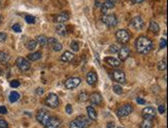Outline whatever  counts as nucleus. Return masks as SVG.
I'll return each instance as SVG.
<instances>
[{
  "instance_id": "44",
  "label": "nucleus",
  "mask_w": 168,
  "mask_h": 128,
  "mask_svg": "<svg viewBox=\"0 0 168 128\" xmlns=\"http://www.w3.org/2000/svg\"><path fill=\"white\" fill-rule=\"evenodd\" d=\"M109 49H111V52H118L119 49H120V48H119V47L116 46V44H113V45H111V48H109Z\"/></svg>"
},
{
  "instance_id": "4",
  "label": "nucleus",
  "mask_w": 168,
  "mask_h": 128,
  "mask_svg": "<svg viewBox=\"0 0 168 128\" xmlns=\"http://www.w3.org/2000/svg\"><path fill=\"white\" fill-rule=\"evenodd\" d=\"M101 21L105 26L109 28H113L118 25V19L115 15H103L101 17Z\"/></svg>"
},
{
  "instance_id": "35",
  "label": "nucleus",
  "mask_w": 168,
  "mask_h": 128,
  "mask_svg": "<svg viewBox=\"0 0 168 128\" xmlns=\"http://www.w3.org/2000/svg\"><path fill=\"white\" fill-rule=\"evenodd\" d=\"M25 20L28 24H32V25L35 24V17L33 15H26Z\"/></svg>"
},
{
  "instance_id": "13",
  "label": "nucleus",
  "mask_w": 168,
  "mask_h": 128,
  "mask_svg": "<svg viewBox=\"0 0 168 128\" xmlns=\"http://www.w3.org/2000/svg\"><path fill=\"white\" fill-rule=\"evenodd\" d=\"M61 125V121L57 118V117H51L50 120L48 121L44 127L46 128H59Z\"/></svg>"
},
{
  "instance_id": "18",
  "label": "nucleus",
  "mask_w": 168,
  "mask_h": 128,
  "mask_svg": "<svg viewBox=\"0 0 168 128\" xmlns=\"http://www.w3.org/2000/svg\"><path fill=\"white\" fill-rule=\"evenodd\" d=\"M73 58H74V55H73L72 52H70V51H65L63 55L60 57V60L65 62V63H70L73 60Z\"/></svg>"
},
{
  "instance_id": "27",
  "label": "nucleus",
  "mask_w": 168,
  "mask_h": 128,
  "mask_svg": "<svg viewBox=\"0 0 168 128\" xmlns=\"http://www.w3.org/2000/svg\"><path fill=\"white\" fill-rule=\"evenodd\" d=\"M36 46H37V42L33 39L29 40V41L26 43V47H27V49H29V50H34V49L36 48Z\"/></svg>"
},
{
  "instance_id": "7",
  "label": "nucleus",
  "mask_w": 168,
  "mask_h": 128,
  "mask_svg": "<svg viewBox=\"0 0 168 128\" xmlns=\"http://www.w3.org/2000/svg\"><path fill=\"white\" fill-rule=\"evenodd\" d=\"M132 112H133V107L130 104H126L119 108L118 111H116V115L119 117H126L130 115Z\"/></svg>"
},
{
  "instance_id": "34",
  "label": "nucleus",
  "mask_w": 168,
  "mask_h": 128,
  "mask_svg": "<svg viewBox=\"0 0 168 128\" xmlns=\"http://www.w3.org/2000/svg\"><path fill=\"white\" fill-rule=\"evenodd\" d=\"M70 47H71V49H72L73 51H75V52H77L78 50H80V45H78V43L77 41H72L71 42V44H70Z\"/></svg>"
},
{
  "instance_id": "46",
  "label": "nucleus",
  "mask_w": 168,
  "mask_h": 128,
  "mask_svg": "<svg viewBox=\"0 0 168 128\" xmlns=\"http://www.w3.org/2000/svg\"><path fill=\"white\" fill-rule=\"evenodd\" d=\"M106 127H107V128H115L116 125H115V123H113V121H111V122H107Z\"/></svg>"
},
{
  "instance_id": "29",
  "label": "nucleus",
  "mask_w": 168,
  "mask_h": 128,
  "mask_svg": "<svg viewBox=\"0 0 168 128\" xmlns=\"http://www.w3.org/2000/svg\"><path fill=\"white\" fill-rule=\"evenodd\" d=\"M153 121L152 120H143L140 123L139 128H153Z\"/></svg>"
},
{
  "instance_id": "14",
  "label": "nucleus",
  "mask_w": 168,
  "mask_h": 128,
  "mask_svg": "<svg viewBox=\"0 0 168 128\" xmlns=\"http://www.w3.org/2000/svg\"><path fill=\"white\" fill-rule=\"evenodd\" d=\"M130 49L128 48L127 46H123L121 47L120 49H119L118 53H119V57H120V60H127V58L129 57L130 55Z\"/></svg>"
},
{
  "instance_id": "51",
  "label": "nucleus",
  "mask_w": 168,
  "mask_h": 128,
  "mask_svg": "<svg viewBox=\"0 0 168 128\" xmlns=\"http://www.w3.org/2000/svg\"><path fill=\"white\" fill-rule=\"evenodd\" d=\"M1 74H2V70H1V68H0V76H1Z\"/></svg>"
},
{
  "instance_id": "32",
  "label": "nucleus",
  "mask_w": 168,
  "mask_h": 128,
  "mask_svg": "<svg viewBox=\"0 0 168 128\" xmlns=\"http://www.w3.org/2000/svg\"><path fill=\"white\" fill-rule=\"evenodd\" d=\"M113 92L116 93V94H122V93H123V88H122V86H120L119 84L113 85Z\"/></svg>"
},
{
  "instance_id": "47",
  "label": "nucleus",
  "mask_w": 168,
  "mask_h": 128,
  "mask_svg": "<svg viewBox=\"0 0 168 128\" xmlns=\"http://www.w3.org/2000/svg\"><path fill=\"white\" fill-rule=\"evenodd\" d=\"M137 100V103H138V104H139V105H145V100H143V98H140V97H138V98H137V100Z\"/></svg>"
},
{
  "instance_id": "5",
  "label": "nucleus",
  "mask_w": 168,
  "mask_h": 128,
  "mask_svg": "<svg viewBox=\"0 0 168 128\" xmlns=\"http://www.w3.org/2000/svg\"><path fill=\"white\" fill-rule=\"evenodd\" d=\"M116 38L120 43L125 44L130 40V34L127 30H124V29H121V30L116 31Z\"/></svg>"
},
{
  "instance_id": "45",
  "label": "nucleus",
  "mask_w": 168,
  "mask_h": 128,
  "mask_svg": "<svg viewBox=\"0 0 168 128\" xmlns=\"http://www.w3.org/2000/svg\"><path fill=\"white\" fill-rule=\"evenodd\" d=\"M158 111H159V113H160V114H164L165 113V105H159Z\"/></svg>"
},
{
  "instance_id": "50",
  "label": "nucleus",
  "mask_w": 168,
  "mask_h": 128,
  "mask_svg": "<svg viewBox=\"0 0 168 128\" xmlns=\"http://www.w3.org/2000/svg\"><path fill=\"white\" fill-rule=\"evenodd\" d=\"M95 4H96V7H99V5H100L99 1H97V0H96V1H95Z\"/></svg>"
},
{
  "instance_id": "42",
  "label": "nucleus",
  "mask_w": 168,
  "mask_h": 128,
  "mask_svg": "<svg viewBox=\"0 0 168 128\" xmlns=\"http://www.w3.org/2000/svg\"><path fill=\"white\" fill-rule=\"evenodd\" d=\"M35 93H36L37 95H42V94L44 93V89L42 88V87H38V88L35 90Z\"/></svg>"
},
{
  "instance_id": "43",
  "label": "nucleus",
  "mask_w": 168,
  "mask_h": 128,
  "mask_svg": "<svg viewBox=\"0 0 168 128\" xmlns=\"http://www.w3.org/2000/svg\"><path fill=\"white\" fill-rule=\"evenodd\" d=\"M0 114H2V115L7 114V109L4 105H0Z\"/></svg>"
},
{
  "instance_id": "15",
  "label": "nucleus",
  "mask_w": 168,
  "mask_h": 128,
  "mask_svg": "<svg viewBox=\"0 0 168 128\" xmlns=\"http://www.w3.org/2000/svg\"><path fill=\"white\" fill-rule=\"evenodd\" d=\"M68 20H69L68 12H61L56 15V17H55V22L57 24H64L65 22H67Z\"/></svg>"
},
{
  "instance_id": "26",
  "label": "nucleus",
  "mask_w": 168,
  "mask_h": 128,
  "mask_svg": "<svg viewBox=\"0 0 168 128\" xmlns=\"http://www.w3.org/2000/svg\"><path fill=\"white\" fill-rule=\"evenodd\" d=\"M39 58H41V52L40 51H36V52H32L30 55H28V60H38Z\"/></svg>"
},
{
  "instance_id": "6",
  "label": "nucleus",
  "mask_w": 168,
  "mask_h": 128,
  "mask_svg": "<svg viewBox=\"0 0 168 128\" xmlns=\"http://www.w3.org/2000/svg\"><path fill=\"white\" fill-rule=\"evenodd\" d=\"M157 111L153 107H147L142 110V118L143 120H152L156 117Z\"/></svg>"
},
{
  "instance_id": "9",
  "label": "nucleus",
  "mask_w": 168,
  "mask_h": 128,
  "mask_svg": "<svg viewBox=\"0 0 168 128\" xmlns=\"http://www.w3.org/2000/svg\"><path fill=\"white\" fill-rule=\"evenodd\" d=\"M15 64H17L18 68H19L21 71H23V72H26V71L30 70V68H31V64L26 60V58H24V57H18Z\"/></svg>"
},
{
  "instance_id": "49",
  "label": "nucleus",
  "mask_w": 168,
  "mask_h": 128,
  "mask_svg": "<svg viewBox=\"0 0 168 128\" xmlns=\"http://www.w3.org/2000/svg\"><path fill=\"white\" fill-rule=\"evenodd\" d=\"M106 1H107V2H111V3H113V4H115L116 2H118V1H119V0H106Z\"/></svg>"
},
{
  "instance_id": "33",
  "label": "nucleus",
  "mask_w": 168,
  "mask_h": 128,
  "mask_svg": "<svg viewBox=\"0 0 168 128\" xmlns=\"http://www.w3.org/2000/svg\"><path fill=\"white\" fill-rule=\"evenodd\" d=\"M53 50L54 51H60V50H62V48H63V46H62V44L61 43H59V42H56V43H54L53 45Z\"/></svg>"
},
{
  "instance_id": "22",
  "label": "nucleus",
  "mask_w": 168,
  "mask_h": 128,
  "mask_svg": "<svg viewBox=\"0 0 168 128\" xmlns=\"http://www.w3.org/2000/svg\"><path fill=\"white\" fill-rule=\"evenodd\" d=\"M87 112H88V118L91 120H96L97 119V113H96V110L94 109L92 105L87 107Z\"/></svg>"
},
{
  "instance_id": "48",
  "label": "nucleus",
  "mask_w": 168,
  "mask_h": 128,
  "mask_svg": "<svg viewBox=\"0 0 168 128\" xmlns=\"http://www.w3.org/2000/svg\"><path fill=\"white\" fill-rule=\"evenodd\" d=\"M133 3H141V2H143L144 0H131Z\"/></svg>"
},
{
  "instance_id": "21",
  "label": "nucleus",
  "mask_w": 168,
  "mask_h": 128,
  "mask_svg": "<svg viewBox=\"0 0 168 128\" xmlns=\"http://www.w3.org/2000/svg\"><path fill=\"white\" fill-rule=\"evenodd\" d=\"M100 7H101V12H102V13H105V15H106L107 12H109V10L113 9V8L115 7V4L106 1V2H104V3H102Z\"/></svg>"
},
{
  "instance_id": "28",
  "label": "nucleus",
  "mask_w": 168,
  "mask_h": 128,
  "mask_svg": "<svg viewBox=\"0 0 168 128\" xmlns=\"http://www.w3.org/2000/svg\"><path fill=\"white\" fill-rule=\"evenodd\" d=\"M20 98V93L17 91H12L10 94V103H15L17 100H19Z\"/></svg>"
},
{
  "instance_id": "40",
  "label": "nucleus",
  "mask_w": 168,
  "mask_h": 128,
  "mask_svg": "<svg viewBox=\"0 0 168 128\" xmlns=\"http://www.w3.org/2000/svg\"><path fill=\"white\" fill-rule=\"evenodd\" d=\"M10 86H12L13 88H17V87L20 86V81H18V80H13V81L10 82Z\"/></svg>"
},
{
  "instance_id": "36",
  "label": "nucleus",
  "mask_w": 168,
  "mask_h": 128,
  "mask_svg": "<svg viewBox=\"0 0 168 128\" xmlns=\"http://www.w3.org/2000/svg\"><path fill=\"white\" fill-rule=\"evenodd\" d=\"M12 29H13V32H15V33H20V32H21V31H22L21 26H20L19 24H15V25H13Z\"/></svg>"
},
{
  "instance_id": "41",
  "label": "nucleus",
  "mask_w": 168,
  "mask_h": 128,
  "mask_svg": "<svg viewBox=\"0 0 168 128\" xmlns=\"http://www.w3.org/2000/svg\"><path fill=\"white\" fill-rule=\"evenodd\" d=\"M65 110H66V113L68 114V115H71V114H72V107H71V105H67L66 108H65Z\"/></svg>"
},
{
  "instance_id": "37",
  "label": "nucleus",
  "mask_w": 168,
  "mask_h": 128,
  "mask_svg": "<svg viewBox=\"0 0 168 128\" xmlns=\"http://www.w3.org/2000/svg\"><path fill=\"white\" fill-rule=\"evenodd\" d=\"M167 46V40L165 39V38H163V39H161V42H160V48H166Z\"/></svg>"
},
{
  "instance_id": "52",
  "label": "nucleus",
  "mask_w": 168,
  "mask_h": 128,
  "mask_svg": "<svg viewBox=\"0 0 168 128\" xmlns=\"http://www.w3.org/2000/svg\"><path fill=\"white\" fill-rule=\"evenodd\" d=\"M0 22H1V17H0Z\"/></svg>"
},
{
  "instance_id": "53",
  "label": "nucleus",
  "mask_w": 168,
  "mask_h": 128,
  "mask_svg": "<svg viewBox=\"0 0 168 128\" xmlns=\"http://www.w3.org/2000/svg\"><path fill=\"white\" fill-rule=\"evenodd\" d=\"M118 128H124V127H118Z\"/></svg>"
},
{
  "instance_id": "19",
  "label": "nucleus",
  "mask_w": 168,
  "mask_h": 128,
  "mask_svg": "<svg viewBox=\"0 0 168 128\" xmlns=\"http://www.w3.org/2000/svg\"><path fill=\"white\" fill-rule=\"evenodd\" d=\"M56 32L60 36H65L67 34V27L65 26V24H57V26H56Z\"/></svg>"
},
{
  "instance_id": "17",
  "label": "nucleus",
  "mask_w": 168,
  "mask_h": 128,
  "mask_svg": "<svg viewBox=\"0 0 168 128\" xmlns=\"http://www.w3.org/2000/svg\"><path fill=\"white\" fill-rule=\"evenodd\" d=\"M86 80L89 85H94L97 82V75L95 72H89L86 76Z\"/></svg>"
},
{
  "instance_id": "31",
  "label": "nucleus",
  "mask_w": 168,
  "mask_h": 128,
  "mask_svg": "<svg viewBox=\"0 0 168 128\" xmlns=\"http://www.w3.org/2000/svg\"><path fill=\"white\" fill-rule=\"evenodd\" d=\"M89 100V94L87 92H80V95H78V100H80V102H87V100Z\"/></svg>"
},
{
  "instance_id": "20",
  "label": "nucleus",
  "mask_w": 168,
  "mask_h": 128,
  "mask_svg": "<svg viewBox=\"0 0 168 128\" xmlns=\"http://www.w3.org/2000/svg\"><path fill=\"white\" fill-rule=\"evenodd\" d=\"M105 60H106V63L109 65V66L115 67V68H116V67H119L121 65V60H118V58H116V57H108L105 58Z\"/></svg>"
},
{
  "instance_id": "23",
  "label": "nucleus",
  "mask_w": 168,
  "mask_h": 128,
  "mask_svg": "<svg viewBox=\"0 0 168 128\" xmlns=\"http://www.w3.org/2000/svg\"><path fill=\"white\" fill-rule=\"evenodd\" d=\"M35 41H36L37 44H39V45L46 46V44H48L49 38L44 35H38V36H36V40H35Z\"/></svg>"
},
{
  "instance_id": "24",
  "label": "nucleus",
  "mask_w": 168,
  "mask_h": 128,
  "mask_svg": "<svg viewBox=\"0 0 168 128\" xmlns=\"http://www.w3.org/2000/svg\"><path fill=\"white\" fill-rule=\"evenodd\" d=\"M10 55L8 52H6V51H0V63L1 64H6V63L10 60Z\"/></svg>"
},
{
  "instance_id": "1",
  "label": "nucleus",
  "mask_w": 168,
  "mask_h": 128,
  "mask_svg": "<svg viewBox=\"0 0 168 128\" xmlns=\"http://www.w3.org/2000/svg\"><path fill=\"white\" fill-rule=\"evenodd\" d=\"M136 50L140 53V55H147L153 49V41L149 39L147 37L141 36L139 37L135 42Z\"/></svg>"
},
{
  "instance_id": "12",
  "label": "nucleus",
  "mask_w": 168,
  "mask_h": 128,
  "mask_svg": "<svg viewBox=\"0 0 168 128\" xmlns=\"http://www.w3.org/2000/svg\"><path fill=\"white\" fill-rule=\"evenodd\" d=\"M143 21L141 19V17H133V19L131 20V22H130V26L132 27L133 29H135V30L139 31L141 30L143 28Z\"/></svg>"
},
{
  "instance_id": "16",
  "label": "nucleus",
  "mask_w": 168,
  "mask_h": 128,
  "mask_svg": "<svg viewBox=\"0 0 168 128\" xmlns=\"http://www.w3.org/2000/svg\"><path fill=\"white\" fill-rule=\"evenodd\" d=\"M89 100L93 105H100L102 103V96L100 95V93L94 92L89 96Z\"/></svg>"
},
{
  "instance_id": "11",
  "label": "nucleus",
  "mask_w": 168,
  "mask_h": 128,
  "mask_svg": "<svg viewBox=\"0 0 168 128\" xmlns=\"http://www.w3.org/2000/svg\"><path fill=\"white\" fill-rule=\"evenodd\" d=\"M113 79L119 83H124L126 82V75L122 70H113L111 73Z\"/></svg>"
},
{
  "instance_id": "2",
  "label": "nucleus",
  "mask_w": 168,
  "mask_h": 128,
  "mask_svg": "<svg viewBox=\"0 0 168 128\" xmlns=\"http://www.w3.org/2000/svg\"><path fill=\"white\" fill-rule=\"evenodd\" d=\"M90 124L91 121L89 118L85 116H78L69 123V128H87L90 126Z\"/></svg>"
},
{
  "instance_id": "39",
  "label": "nucleus",
  "mask_w": 168,
  "mask_h": 128,
  "mask_svg": "<svg viewBox=\"0 0 168 128\" xmlns=\"http://www.w3.org/2000/svg\"><path fill=\"white\" fill-rule=\"evenodd\" d=\"M6 39H7V35H6V33H3V32L0 33V42H5Z\"/></svg>"
},
{
  "instance_id": "3",
  "label": "nucleus",
  "mask_w": 168,
  "mask_h": 128,
  "mask_svg": "<svg viewBox=\"0 0 168 128\" xmlns=\"http://www.w3.org/2000/svg\"><path fill=\"white\" fill-rule=\"evenodd\" d=\"M51 115H50V112L46 111L44 109H40L36 114V120L38 121L41 125H46L48 123V121L50 120Z\"/></svg>"
},
{
  "instance_id": "10",
  "label": "nucleus",
  "mask_w": 168,
  "mask_h": 128,
  "mask_svg": "<svg viewBox=\"0 0 168 128\" xmlns=\"http://www.w3.org/2000/svg\"><path fill=\"white\" fill-rule=\"evenodd\" d=\"M80 82H82L80 78L72 77V78H69V79H67L66 81H65L64 85H65V87H66L67 89H74L80 84Z\"/></svg>"
},
{
  "instance_id": "8",
  "label": "nucleus",
  "mask_w": 168,
  "mask_h": 128,
  "mask_svg": "<svg viewBox=\"0 0 168 128\" xmlns=\"http://www.w3.org/2000/svg\"><path fill=\"white\" fill-rule=\"evenodd\" d=\"M46 105L52 109H56L59 105V97L56 93H50L46 100Z\"/></svg>"
},
{
  "instance_id": "25",
  "label": "nucleus",
  "mask_w": 168,
  "mask_h": 128,
  "mask_svg": "<svg viewBox=\"0 0 168 128\" xmlns=\"http://www.w3.org/2000/svg\"><path fill=\"white\" fill-rule=\"evenodd\" d=\"M150 31H151V32H153L155 35H157V34H159V31H160V27H159V25L157 24L156 22L152 21L151 23H150Z\"/></svg>"
},
{
  "instance_id": "38",
  "label": "nucleus",
  "mask_w": 168,
  "mask_h": 128,
  "mask_svg": "<svg viewBox=\"0 0 168 128\" xmlns=\"http://www.w3.org/2000/svg\"><path fill=\"white\" fill-rule=\"evenodd\" d=\"M0 128H8L7 122L3 119H0Z\"/></svg>"
},
{
  "instance_id": "30",
  "label": "nucleus",
  "mask_w": 168,
  "mask_h": 128,
  "mask_svg": "<svg viewBox=\"0 0 168 128\" xmlns=\"http://www.w3.org/2000/svg\"><path fill=\"white\" fill-rule=\"evenodd\" d=\"M158 69L160 71H165L167 69V63H166V60H165V58L158 63Z\"/></svg>"
}]
</instances>
